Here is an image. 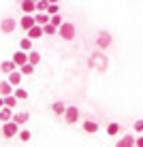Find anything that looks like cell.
Instances as JSON below:
<instances>
[{
    "label": "cell",
    "instance_id": "4",
    "mask_svg": "<svg viewBox=\"0 0 143 147\" xmlns=\"http://www.w3.org/2000/svg\"><path fill=\"white\" fill-rule=\"evenodd\" d=\"M19 22H15L13 17H4L2 22H0V30H2L4 34H11L13 30H15V26H17Z\"/></svg>",
    "mask_w": 143,
    "mask_h": 147
},
{
    "label": "cell",
    "instance_id": "14",
    "mask_svg": "<svg viewBox=\"0 0 143 147\" xmlns=\"http://www.w3.org/2000/svg\"><path fill=\"white\" fill-rule=\"evenodd\" d=\"M64 111H66V102H62V100H56L52 105V113L54 115H64Z\"/></svg>",
    "mask_w": 143,
    "mask_h": 147
},
{
    "label": "cell",
    "instance_id": "30",
    "mask_svg": "<svg viewBox=\"0 0 143 147\" xmlns=\"http://www.w3.org/2000/svg\"><path fill=\"white\" fill-rule=\"evenodd\" d=\"M135 132L143 134V119H137V121H135Z\"/></svg>",
    "mask_w": 143,
    "mask_h": 147
},
{
    "label": "cell",
    "instance_id": "18",
    "mask_svg": "<svg viewBox=\"0 0 143 147\" xmlns=\"http://www.w3.org/2000/svg\"><path fill=\"white\" fill-rule=\"evenodd\" d=\"M34 22L39 24V26H45V24H49V13H34Z\"/></svg>",
    "mask_w": 143,
    "mask_h": 147
},
{
    "label": "cell",
    "instance_id": "23",
    "mask_svg": "<svg viewBox=\"0 0 143 147\" xmlns=\"http://www.w3.org/2000/svg\"><path fill=\"white\" fill-rule=\"evenodd\" d=\"M28 62L37 66V64L41 62V53H39V51H34V49H32V51H28Z\"/></svg>",
    "mask_w": 143,
    "mask_h": 147
},
{
    "label": "cell",
    "instance_id": "12",
    "mask_svg": "<svg viewBox=\"0 0 143 147\" xmlns=\"http://www.w3.org/2000/svg\"><path fill=\"white\" fill-rule=\"evenodd\" d=\"M132 145H135V134H124L115 143V147H132Z\"/></svg>",
    "mask_w": 143,
    "mask_h": 147
},
{
    "label": "cell",
    "instance_id": "2",
    "mask_svg": "<svg viewBox=\"0 0 143 147\" xmlns=\"http://www.w3.org/2000/svg\"><path fill=\"white\" fill-rule=\"evenodd\" d=\"M17 132H19V126L15 124L13 119L2 124V136H4V139H13V136H17Z\"/></svg>",
    "mask_w": 143,
    "mask_h": 147
},
{
    "label": "cell",
    "instance_id": "9",
    "mask_svg": "<svg viewBox=\"0 0 143 147\" xmlns=\"http://www.w3.org/2000/svg\"><path fill=\"white\" fill-rule=\"evenodd\" d=\"M22 77H24V75L19 73V68H17V70H13V73H9V75H7V81L13 85V88H17V85L22 83Z\"/></svg>",
    "mask_w": 143,
    "mask_h": 147
},
{
    "label": "cell",
    "instance_id": "27",
    "mask_svg": "<svg viewBox=\"0 0 143 147\" xmlns=\"http://www.w3.org/2000/svg\"><path fill=\"white\" fill-rule=\"evenodd\" d=\"M47 7H49V0H39L37 2V11L39 13H47Z\"/></svg>",
    "mask_w": 143,
    "mask_h": 147
},
{
    "label": "cell",
    "instance_id": "33",
    "mask_svg": "<svg viewBox=\"0 0 143 147\" xmlns=\"http://www.w3.org/2000/svg\"><path fill=\"white\" fill-rule=\"evenodd\" d=\"M49 2H52V4H58V2H60V0H49Z\"/></svg>",
    "mask_w": 143,
    "mask_h": 147
},
{
    "label": "cell",
    "instance_id": "16",
    "mask_svg": "<svg viewBox=\"0 0 143 147\" xmlns=\"http://www.w3.org/2000/svg\"><path fill=\"white\" fill-rule=\"evenodd\" d=\"M13 113H15L13 109L2 107V109H0V121H2V124H4V121H11V119H13Z\"/></svg>",
    "mask_w": 143,
    "mask_h": 147
},
{
    "label": "cell",
    "instance_id": "32",
    "mask_svg": "<svg viewBox=\"0 0 143 147\" xmlns=\"http://www.w3.org/2000/svg\"><path fill=\"white\" fill-rule=\"evenodd\" d=\"M4 107V96H0V109Z\"/></svg>",
    "mask_w": 143,
    "mask_h": 147
},
{
    "label": "cell",
    "instance_id": "11",
    "mask_svg": "<svg viewBox=\"0 0 143 147\" xmlns=\"http://www.w3.org/2000/svg\"><path fill=\"white\" fill-rule=\"evenodd\" d=\"M34 24H37V22H34V15H24V17L19 19V28H24L26 32L34 26Z\"/></svg>",
    "mask_w": 143,
    "mask_h": 147
},
{
    "label": "cell",
    "instance_id": "19",
    "mask_svg": "<svg viewBox=\"0 0 143 147\" xmlns=\"http://www.w3.org/2000/svg\"><path fill=\"white\" fill-rule=\"evenodd\" d=\"M4 107H9V109H17V96H15V94L4 96Z\"/></svg>",
    "mask_w": 143,
    "mask_h": 147
},
{
    "label": "cell",
    "instance_id": "25",
    "mask_svg": "<svg viewBox=\"0 0 143 147\" xmlns=\"http://www.w3.org/2000/svg\"><path fill=\"white\" fill-rule=\"evenodd\" d=\"M17 139L22 141V143H28V141L32 139V132H30V130H19V132H17Z\"/></svg>",
    "mask_w": 143,
    "mask_h": 147
},
{
    "label": "cell",
    "instance_id": "22",
    "mask_svg": "<svg viewBox=\"0 0 143 147\" xmlns=\"http://www.w3.org/2000/svg\"><path fill=\"white\" fill-rule=\"evenodd\" d=\"M13 94H15V96H17V100H26V98H28V96H30V94H28V90H24V88H19V85H17V88H15V90H13Z\"/></svg>",
    "mask_w": 143,
    "mask_h": 147
},
{
    "label": "cell",
    "instance_id": "20",
    "mask_svg": "<svg viewBox=\"0 0 143 147\" xmlns=\"http://www.w3.org/2000/svg\"><path fill=\"white\" fill-rule=\"evenodd\" d=\"M120 130H122V126L117 124V121H111V124L107 126V134H109V136H115L117 132H120Z\"/></svg>",
    "mask_w": 143,
    "mask_h": 147
},
{
    "label": "cell",
    "instance_id": "3",
    "mask_svg": "<svg viewBox=\"0 0 143 147\" xmlns=\"http://www.w3.org/2000/svg\"><path fill=\"white\" fill-rule=\"evenodd\" d=\"M64 119H66V124H77L79 121V107H66Z\"/></svg>",
    "mask_w": 143,
    "mask_h": 147
},
{
    "label": "cell",
    "instance_id": "24",
    "mask_svg": "<svg viewBox=\"0 0 143 147\" xmlns=\"http://www.w3.org/2000/svg\"><path fill=\"white\" fill-rule=\"evenodd\" d=\"M43 32L47 34V36H54V34H58V26H54V24H45Z\"/></svg>",
    "mask_w": 143,
    "mask_h": 147
},
{
    "label": "cell",
    "instance_id": "8",
    "mask_svg": "<svg viewBox=\"0 0 143 147\" xmlns=\"http://www.w3.org/2000/svg\"><path fill=\"white\" fill-rule=\"evenodd\" d=\"M28 119H30V113H28V111H17V113H13V121H15L17 126L28 124Z\"/></svg>",
    "mask_w": 143,
    "mask_h": 147
},
{
    "label": "cell",
    "instance_id": "7",
    "mask_svg": "<svg viewBox=\"0 0 143 147\" xmlns=\"http://www.w3.org/2000/svg\"><path fill=\"white\" fill-rule=\"evenodd\" d=\"M22 11H24V15H34L37 13V2L34 0H22Z\"/></svg>",
    "mask_w": 143,
    "mask_h": 147
},
{
    "label": "cell",
    "instance_id": "34",
    "mask_svg": "<svg viewBox=\"0 0 143 147\" xmlns=\"http://www.w3.org/2000/svg\"><path fill=\"white\" fill-rule=\"evenodd\" d=\"M132 147H137V145H132Z\"/></svg>",
    "mask_w": 143,
    "mask_h": 147
},
{
    "label": "cell",
    "instance_id": "1",
    "mask_svg": "<svg viewBox=\"0 0 143 147\" xmlns=\"http://www.w3.org/2000/svg\"><path fill=\"white\" fill-rule=\"evenodd\" d=\"M58 36L62 40H73L75 38V26L70 22H62L58 26Z\"/></svg>",
    "mask_w": 143,
    "mask_h": 147
},
{
    "label": "cell",
    "instance_id": "6",
    "mask_svg": "<svg viewBox=\"0 0 143 147\" xmlns=\"http://www.w3.org/2000/svg\"><path fill=\"white\" fill-rule=\"evenodd\" d=\"M96 45H98L100 49H107L111 45V34L107 32V30H103V32H98V38H96Z\"/></svg>",
    "mask_w": 143,
    "mask_h": 147
},
{
    "label": "cell",
    "instance_id": "29",
    "mask_svg": "<svg viewBox=\"0 0 143 147\" xmlns=\"http://www.w3.org/2000/svg\"><path fill=\"white\" fill-rule=\"evenodd\" d=\"M47 13H49V15H56V13H60V4H52V2H49V7H47Z\"/></svg>",
    "mask_w": 143,
    "mask_h": 147
},
{
    "label": "cell",
    "instance_id": "5",
    "mask_svg": "<svg viewBox=\"0 0 143 147\" xmlns=\"http://www.w3.org/2000/svg\"><path fill=\"white\" fill-rule=\"evenodd\" d=\"M11 60L15 62V66H17V68H19V66H24V64L28 62V51H24V49H17V51L13 53V58H11Z\"/></svg>",
    "mask_w": 143,
    "mask_h": 147
},
{
    "label": "cell",
    "instance_id": "17",
    "mask_svg": "<svg viewBox=\"0 0 143 147\" xmlns=\"http://www.w3.org/2000/svg\"><path fill=\"white\" fill-rule=\"evenodd\" d=\"M13 85L9 83V81H0V96H9V94H13Z\"/></svg>",
    "mask_w": 143,
    "mask_h": 147
},
{
    "label": "cell",
    "instance_id": "10",
    "mask_svg": "<svg viewBox=\"0 0 143 147\" xmlns=\"http://www.w3.org/2000/svg\"><path fill=\"white\" fill-rule=\"evenodd\" d=\"M43 34H45V32H43V26H39V24H34V26L28 30V36L32 38V40H39V38H43Z\"/></svg>",
    "mask_w": 143,
    "mask_h": 147
},
{
    "label": "cell",
    "instance_id": "26",
    "mask_svg": "<svg viewBox=\"0 0 143 147\" xmlns=\"http://www.w3.org/2000/svg\"><path fill=\"white\" fill-rule=\"evenodd\" d=\"M19 73H22V75H34V64L26 62L24 66H19Z\"/></svg>",
    "mask_w": 143,
    "mask_h": 147
},
{
    "label": "cell",
    "instance_id": "13",
    "mask_svg": "<svg viewBox=\"0 0 143 147\" xmlns=\"http://www.w3.org/2000/svg\"><path fill=\"white\" fill-rule=\"evenodd\" d=\"M83 130H85L88 134H96V132L100 130V126L96 124V121H92V119H85V121H83Z\"/></svg>",
    "mask_w": 143,
    "mask_h": 147
},
{
    "label": "cell",
    "instance_id": "31",
    "mask_svg": "<svg viewBox=\"0 0 143 147\" xmlns=\"http://www.w3.org/2000/svg\"><path fill=\"white\" fill-rule=\"evenodd\" d=\"M135 145H137V147H143V134H141V136H137V139H135Z\"/></svg>",
    "mask_w": 143,
    "mask_h": 147
},
{
    "label": "cell",
    "instance_id": "28",
    "mask_svg": "<svg viewBox=\"0 0 143 147\" xmlns=\"http://www.w3.org/2000/svg\"><path fill=\"white\" fill-rule=\"evenodd\" d=\"M64 19H62V15L60 13H56V15H49V24H54V26H60Z\"/></svg>",
    "mask_w": 143,
    "mask_h": 147
},
{
    "label": "cell",
    "instance_id": "21",
    "mask_svg": "<svg viewBox=\"0 0 143 147\" xmlns=\"http://www.w3.org/2000/svg\"><path fill=\"white\" fill-rule=\"evenodd\" d=\"M19 49H24V51H32V38H30V36L22 38V40H19Z\"/></svg>",
    "mask_w": 143,
    "mask_h": 147
},
{
    "label": "cell",
    "instance_id": "15",
    "mask_svg": "<svg viewBox=\"0 0 143 147\" xmlns=\"http://www.w3.org/2000/svg\"><path fill=\"white\" fill-rule=\"evenodd\" d=\"M0 70H2L4 75H9V73H13V70H17V66H15L13 60H4V62L0 64Z\"/></svg>",
    "mask_w": 143,
    "mask_h": 147
}]
</instances>
